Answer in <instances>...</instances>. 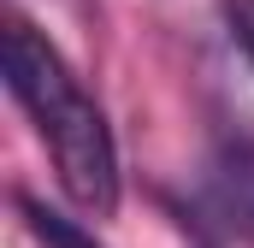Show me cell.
I'll list each match as a JSON object with an SVG mask.
<instances>
[{
  "label": "cell",
  "instance_id": "6da1fadb",
  "mask_svg": "<svg viewBox=\"0 0 254 248\" xmlns=\"http://www.w3.org/2000/svg\"><path fill=\"white\" fill-rule=\"evenodd\" d=\"M0 60H6V89H12L18 107L36 119L48 154H54L60 189L89 213V219H107V213L119 207V154H113L107 113L77 89V77L65 71L60 48H54L36 24H24L18 12L6 18Z\"/></svg>",
  "mask_w": 254,
  "mask_h": 248
},
{
  "label": "cell",
  "instance_id": "7a4b0ae2",
  "mask_svg": "<svg viewBox=\"0 0 254 248\" xmlns=\"http://www.w3.org/2000/svg\"><path fill=\"white\" fill-rule=\"evenodd\" d=\"M24 219H30V231H36L48 248H95V237H89L83 225H71V219H60V213L36 207V201H24Z\"/></svg>",
  "mask_w": 254,
  "mask_h": 248
},
{
  "label": "cell",
  "instance_id": "3957f363",
  "mask_svg": "<svg viewBox=\"0 0 254 248\" xmlns=\"http://www.w3.org/2000/svg\"><path fill=\"white\" fill-rule=\"evenodd\" d=\"M219 12H225V30H231V42L249 54L254 65V0H219Z\"/></svg>",
  "mask_w": 254,
  "mask_h": 248
}]
</instances>
